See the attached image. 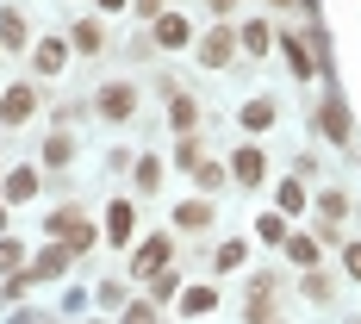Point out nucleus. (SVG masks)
Instances as JSON below:
<instances>
[{"mask_svg": "<svg viewBox=\"0 0 361 324\" xmlns=\"http://www.w3.org/2000/svg\"><path fill=\"white\" fill-rule=\"evenodd\" d=\"M94 107H100V119H112V125H125V119L137 112V88H131V81H106V88L94 94Z\"/></svg>", "mask_w": 361, "mask_h": 324, "instance_id": "f257e3e1", "label": "nucleus"}, {"mask_svg": "<svg viewBox=\"0 0 361 324\" xmlns=\"http://www.w3.org/2000/svg\"><path fill=\"white\" fill-rule=\"evenodd\" d=\"M50 237H63V250H94V224H87V218L81 212H69V206H63V212H50Z\"/></svg>", "mask_w": 361, "mask_h": 324, "instance_id": "f03ea898", "label": "nucleus"}, {"mask_svg": "<svg viewBox=\"0 0 361 324\" xmlns=\"http://www.w3.org/2000/svg\"><path fill=\"white\" fill-rule=\"evenodd\" d=\"M231 56H237V32H224V25H212V32L200 37V63H206V69H224Z\"/></svg>", "mask_w": 361, "mask_h": 324, "instance_id": "7ed1b4c3", "label": "nucleus"}, {"mask_svg": "<svg viewBox=\"0 0 361 324\" xmlns=\"http://www.w3.org/2000/svg\"><path fill=\"white\" fill-rule=\"evenodd\" d=\"M318 125H324L330 144L349 150V138H355V119H349V107H343V100H324V107H318Z\"/></svg>", "mask_w": 361, "mask_h": 324, "instance_id": "20e7f679", "label": "nucleus"}, {"mask_svg": "<svg viewBox=\"0 0 361 324\" xmlns=\"http://www.w3.org/2000/svg\"><path fill=\"white\" fill-rule=\"evenodd\" d=\"M37 107V94H32V81H19V88H6V100H0V125H25Z\"/></svg>", "mask_w": 361, "mask_h": 324, "instance_id": "39448f33", "label": "nucleus"}, {"mask_svg": "<svg viewBox=\"0 0 361 324\" xmlns=\"http://www.w3.org/2000/svg\"><path fill=\"white\" fill-rule=\"evenodd\" d=\"M162 268H169V237H149L144 250L131 256V275H144V281H149V275H162Z\"/></svg>", "mask_w": 361, "mask_h": 324, "instance_id": "423d86ee", "label": "nucleus"}, {"mask_svg": "<svg viewBox=\"0 0 361 324\" xmlns=\"http://www.w3.org/2000/svg\"><path fill=\"white\" fill-rule=\"evenodd\" d=\"M243 318H250V324L274 318V275H255V293H250V306H243Z\"/></svg>", "mask_w": 361, "mask_h": 324, "instance_id": "0eeeda50", "label": "nucleus"}, {"mask_svg": "<svg viewBox=\"0 0 361 324\" xmlns=\"http://www.w3.org/2000/svg\"><path fill=\"white\" fill-rule=\"evenodd\" d=\"M281 44H287V69L299 75V81H305V75L318 69V56H312V32H305V37H299V32H287Z\"/></svg>", "mask_w": 361, "mask_h": 324, "instance_id": "6e6552de", "label": "nucleus"}, {"mask_svg": "<svg viewBox=\"0 0 361 324\" xmlns=\"http://www.w3.org/2000/svg\"><path fill=\"white\" fill-rule=\"evenodd\" d=\"M131 231H137V212L125 200H112L106 206V244H131Z\"/></svg>", "mask_w": 361, "mask_h": 324, "instance_id": "1a4fd4ad", "label": "nucleus"}, {"mask_svg": "<svg viewBox=\"0 0 361 324\" xmlns=\"http://www.w3.org/2000/svg\"><path fill=\"white\" fill-rule=\"evenodd\" d=\"M187 37H193V25H187L180 13H162V19H156V44H162V50H187Z\"/></svg>", "mask_w": 361, "mask_h": 324, "instance_id": "9d476101", "label": "nucleus"}, {"mask_svg": "<svg viewBox=\"0 0 361 324\" xmlns=\"http://www.w3.org/2000/svg\"><path fill=\"white\" fill-rule=\"evenodd\" d=\"M231 175H237V181H250V187H255V181L268 175V162H262V150H255V144H243L237 156H231Z\"/></svg>", "mask_w": 361, "mask_h": 324, "instance_id": "9b49d317", "label": "nucleus"}, {"mask_svg": "<svg viewBox=\"0 0 361 324\" xmlns=\"http://www.w3.org/2000/svg\"><path fill=\"white\" fill-rule=\"evenodd\" d=\"M32 63H37V75H63V63H69V44H56V37H44L32 50Z\"/></svg>", "mask_w": 361, "mask_h": 324, "instance_id": "f8f14e48", "label": "nucleus"}, {"mask_svg": "<svg viewBox=\"0 0 361 324\" xmlns=\"http://www.w3.org/2000/svg\"><path fill=\"white\" fill-rule=\"evenodd\" d=\"M0 50H25V13H0Z\"/></svg>", "mask_w": 361, "mask_h": 324, "instance_id": "ddd939ff", "label": "nucleus"}, {"mask_svg": "<svg viewBox=\"0 0 361 324\" xmlns=\"http://www.w3.org/2000/svg\"><path fill=\"white\" fill-rule=\"evenodd\" d=\"M75 50L100 56V50H106V25H100V19H81V25H75Z\"/></svg>", "mask_w": 361, "mask_h": 324, "instance_id": "4468645a", "label": "nucleus"}, {"mask_svg": "<svg viewBox=\"0 0 361 324\" xmlns=\"http://www.w3.org/2000/svg\"><path fill=\"white\" fill-rule=\"evenodd\" d=\"M6 200H13V206L37 200V175H32V169H13V175H6Z\"/></svg>", "mask_w": 361, "mask_h": 324, "instance_id": "2eb2a0df", "label": "nucleus"}, {"mask_svg": "<svg viewBox=\"0 0 361 324\" xmlns=\"http://www.w3.org/2000/svg\"><path fill=\"white\" fill-rule=\"evenodd\" d=\"M175 224L180 231H206V224H212V206H206V200H187V206L175 212Z\"/></svg>", "mask_w": 361, "mask_h": 324, "instance_id": "dca6fc26", "label": "nucleus"}, {"mask_svg": "<svg viewBox=\"0 0 361 324\" xmlns=\"http://www.w3.org/2000/svg\"><path fill=\"white\" fill-rule=\"evenodd\" d=\"M281 250H287L293 262H299V268H312V262H318V244H312L305 231H287V244H281Z\"/></svg>", "mask_w": 361, "mask_h": 324, "instance_id": "f3484780", "label": "nucleus"}, {"mask_svg": "<svg viewBox=\"0 0 361 324\" xmlns=\"http://www.w3.org/2000/svg\"><path fill=\"white\" fill-rule=\"evenodd\" d=\"M237 44H243V50H250V56H268V44H274V32H268V25H262V19H250V25H243V37H237Z\"/></svg>", "mask_w": 361, "mask_h": 324, "instance_id": "a211bd4d", "label": "nucleus"}, {"mask_svg": "<svg viewBox=\"0 0 361 324\" xmlns=\"http://www.w3.org/2000/svg\"><path fill=\"white\" fill-rule=\"evenodd\" d=\"M212 306H218L212 287H187V293H180V312H187V318H200V312H212Z\"/></svg>", "mask_w": 361, "mask_h": 324, "instance_id": "6ab92c4d", "label": "nucleus"}, {"mask_svg": "<svg viewBox=\"0 0 361 324\" xmlns=\"http://www.w3.org/2000/svg\"><path fill=\"white\" fill-rule=\"evenodd\" d=\"M169 119H175V131H193V119H200L193 94H175V100H169Z\"/></svg>", "mask_w": 361, "mask_h": 324, "instance_id": "aec40b11", "label": "nucleus"}, {"mask_svg": "<svg viewBox=\"0 0 361 324\" xmlns=\"http://www.w3.org/2000/svg\"><path fill=\"white\" fill-rule=\"evenodd\" d=\"M243 125H250V131H268V125H274V100H250V107H243Z\"/></svg>", "mask_w": 361, "mask_h": 324, "instance_id": "412c9836", "label": "nucleus"}, {"mask_svg": "<svg viewBox=\"0 0 361 324\" xmlns=\"http://www.w3.org/2000/svg\"><path fill=\"white\" fill-rule=\"evenodd\" d=\"M63 268H69V250H44L32 275H37V281H50V275H63Z\"/></svg>", "mask_w": 361, "mask_h": 324, "instance_id": "4be33fe9", "label": "nucleus"}, {"mask_svg": "<svg viewBox=\"0 0 361 324\" xmlns=\"http://www.w3.org/2000/svg\"><path fill=\"white\" fill-rule=\"evenodd\" d=\"M281 212H305V187H299V175L281 181Z\"/></svg>", "mask_w": 361, "mask_h": 324, "instance_id": "5701e85b", "label": "nucleus"}, {"mask_svg": "<svg viewBox=\"0 0 361 324\" xmlns=\"http://www.w3.org/2000/svg\"><path fill=\"white\" fill-rule=\"evenodd\" d=\"M255 231H262V244H287V218H281V212H268Z\"/></svg>", "mask_w": 361, "mask_h": 324, "instance_id": "b1692460", "label": "nucleus"}, {"mask_svg": "<svg viewBox=\"0 0 361 324\" xmlns=\"http://www.w3.org/2000/svg\"><path fill=\"white\" fill-rule=\"evenodd\" d=\"M69 156H75V144H69V138H50V144H44V162H50V169H63Z\"/></svg>", "mask_w": 361, "mask_h": 324, "instance_id": "393cba45", "label": "nucleus"}, {"mask_svg": "<svg viewBox=\"0 0 361 324\" xmlns=\"http://www.w3.org/2000/svg\"><path fill=\"white\" fill-rule=\"evenodd\" d=\"M156 181H162V162H156V156H144V162H137V187H144V193H156Z\"/></svg>", "mask_w": 361, "mask_h": 324, "instance_id": "a878e982", "label": "nucleus"}, {"mask_svg": "<svg viewBox=\"0 0 361 324\" xmlns=\"http://www.w3.org/2000/svg\"><path fill=\"white\" fill-rule=\"evenodd\" d=\"M193 181H200V187H212V193H218V187H224V169H218V162H200V169H193Z\"/></svg>", "mask_w": 361, "mask_h": 324, "instance_id": "bb28decb", "label": "nucleus"}, {"mask_svg": "<svg viewBox=\"0 0 361 324\" xmlns=\"http://www.w3.org/2000/svg\"><path fill=\"white\" fill-rule=\"evenodd\" d=\"M19 256H25V250H19L13 237H0V275H13V268H19Z\"/></svg>", "mask_w": 361, "mask_h": 324, "instance_id": "cd10ccee", "label": "nucleus"}, {"mask_svg": "<svg viewBox=\"0 0 361 324\" xmlns=\"http://www.w3.org/2000/svg\"><path fill=\"white\" fill-rule=\"evenodd\" d=\"M175 162H180V169H200V144H193V138H180V144H175Z\"/></svg>", "mask_w": 361, "mask_h": 324, "instance_id": "c85d7f7f", "label": "nucleus"}, {"mask_svg": "<svg viewBox=\"0 0 361 324\" xmlns=\"http://www.w3.org/2000/svg\"><path fill=\"white\" fill-rule=\"evenodd\" d=\"M125 324H156V306H149V299H137V306H125Z\"/></svg>", "mask_w": 361, "mask_h": 324, "instance_id": "c756f323", "label": "nucleus"}, {"mask_svg": "<svg viewBox=\"0 0 361 324\" xmlns=\"http://www.w3.org/2000/svg\"><path fill=\"white\" fill-rule=\"evenodd\" d=\"M94 299H100V306H118V299H125V287H118V281H100V287H94Z\"/></svg>", "mask_w": 361, "mask_h": 324, "instance_id": "7c9ffc66", "label": "nucleus"}, {"mask_svg": "<svg viewBox=\"0 0 361 324\" xmlns=\"http://www.w3.org/2000/svg\"><path fill=\"white\" fill-rule=\"evenodd\" d=\"M305 299H330V281H324V275H305Z\"/></svg>", "mask_w": 361, "mask_h": 324, "instance_id": "2f4dec72", "label": "nucleus"}, {"mask_svg": "<svg viewBox=\"0 0 361 324\" xmlns=\"http://www.w3.org/2000/svg\"><path fill=\"white\" fill-rule=\"evenodd\" d=\"M343 268H349V275L361 281V244H343Z\"/></svg>", "mask_w": 361, "mask_h": 324, "instance_id": "473e14b6", "label": "nucleus"}, {"mask_svg": "<svg viewBox=\"0 0 361 324\" xmlns=\"http://www.w3.org/2000/svg\"><path fill=\"white\" fill-rule=\"evenodd\" d=\"M137 6V19H162V0H131Z\"/></svg>", "mask_w": 361, "mask_h": 324, "instance_id": "72a5a7b5", "label": "nucleus"}, {"mask_svg": "<svg viewBox=\"0 0 361 324\" xmlns=\"http://www.w3.org/2000/svg\"><path fill=\"white\" fill-rule=\"evenodd\" d=\"M206 6H212V13H231V6H237V0H206Z\"/></svg>", "mask_w": 361, "mask_h": 324, "instance_id": "f704fd0d", "label": "nucleus"}, {"mask_svg": "<svg viewBox=\"0 0 361 324\" xmlns=\"http://www.w3.org/2000/svg\"><path fill=\"white\" fill-rule=\"evenodd\" d=\"M118 6H125V0H100V13H118Z\"/></svg>", "mask_w": 361, "mask_h": 324, "instance_id": "c9c22d12", "label": "nucleus"}, {"mask_svg": "<svg viewBox=\"0 0 361 324\" xmlns=\"http://www.w3.org/2000/svg\"><path fill=\"white\" fill-rule=\"evenodd\" d=\"M274 6H293V0H274Z\"/></svg>", "mask_w": 361, "mask_h": 324, "instance_id": "e433bc0d", "label": "nucleus"}, {"mask_svg": "<svg viewBox=\"0 0 361 324\" xmlns=\"http://www.w3.org/2000/svg\"><path fill=\"white\" fill-rule=\"evenodd\" d=\"M0 218H6V206H0Z\"/></svg>", "mask_w": 361, "mask_h": 324, "instance_id": "4c0bfd02", "label": "nucleus"}]
</instances>
